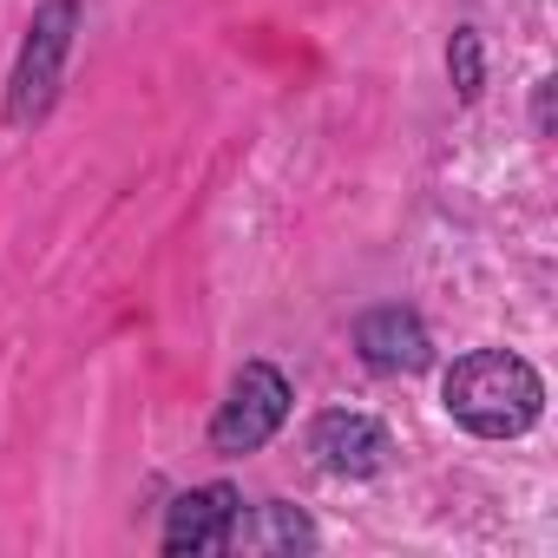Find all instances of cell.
<instances>
[{
	"label": "cell",
	"instance_id": "cell-1",
	"mask_svg": "<svg viewBox=\"0 0 558 558\" xmlns=\"http://www.w3.org/2000/svg\"><path fill=\"white\" fill-rule=\"evenodd\" d=\"M447 414L466 427V434H480V440H512V434H525L532 421H538V408H545V388H538V375H532V362H519V355H506V349H473V355H460L453 368H447Z\"/></svg>",
	"mask_w": 558,
	"mask_h": 558
},
{
	"label": "cell",
	"instance_id": "cell-2",
	"mask_svg": "<svg viewBox=\"0 0 558 558\" xmlns=\"http://www.w3.org/2000/svg\"><path fill=\"white\" fill-rule=\"evenodd\" d=\"M290 421V381L283 368H269V362H243L217 421H210V447L217 453H256L276 427Z\"/></svg>",
	"mask_w": 558,
	"mask_h": 558
},
{
	"label": "cell",
	"instance_id": "cell-3",
	"mask_svg": "<svg viewBox=\"0 0 558 558\" xmlns=\"http://www.w3.org/2000/svg\"><path fill=\"white\" fill-rule=\"evenodd\" d=\"M73 21H80L73 0H47V8H40L27 47H21V66H14V93H8V119H14V125L40 119V112L53 106L60 60H66V47H73Z\"/></svg>",
	"mask_w": 558,
	"mask_h": 558
},
{
	"label": "cell",
	"instance_id": "cell-4",
	"mask_svg": "<svg viewBox=\"0 0 558 558\" xmlns=\"http://www.w3.org/2000/svg\"><path fill=\"white\" fill-rule=\"evenodd\" d=\"M310 453H316V460H323L329 473L368 480V473H381V466H388L395 440H388V427H381V421H368V414H349V408H336V414H323V421L310 427Z\"/></svg>",
	"mask_w": 558,
	"mask_h": 558
},
{
	"label": "cell",
	"instance_id": "cell-5",
	"mask_svg": "<svg viewBox=\"0 0 558 558\" xmlns=\"http://www.w3.org/2000/svg\"><path fill=\"white\" fill-rule=\"evenodd\" d=\"M355 349L375 375H421L434 362V342L414 310H368L355 323Z\"/></svg>",
	"mask_w": 558,
	"mask_h": 558
},
{
	"label": "cell",
	"instance_id": "cell-6",
	"mask_svg": "<svg viewBox=\"0 0 558 558\" xmlns=\"http://www.w3.org/2000/svg\"><path fill=\"white\" fill-rule=\"evenodd\" d=\"M230 519H236V486H197V493L171 499L165 551H171V558H184V551H223Z\"/></svg>",
	"mask_w": 558,
	"mask_h": 558
},
{
	"label": "cell",
	"instance_id": "cell-7",
	"mask_svg": "<svg viewBox=\"0 0 558 558\" xmlns=\"http://www.w3.org/2000/svg\"><path fill=\"white\" fill-rule=\"evenodd\" d=\"M316 545V525L296 512V506H236V519H230V538H223V551H310Z\"/></svg>",
	"mask_w": 558,
	"mask_h": 558
},
{
	"label": "cell",
	"instance_id": "cell-8",
	"mask_svg": "<svg viewBox=\"0 0 558 558\" xmlns=\"http://www.w3.org/2000/svg\"><path fill=\"white\" fill-rule=\"evenodd\" d=\"M447 66H453V86H460V99H480V34H473V27H460V34H453V53H447Z\"/></svg>",
	"mask_w": 558,
	"mask_h": 558
}]
</instances>
